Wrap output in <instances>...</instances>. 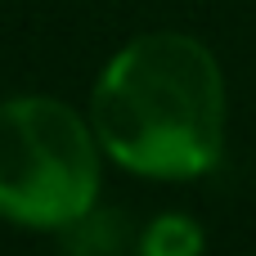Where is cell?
I'll list each match as a JSON object with an SVG mask.
<instances>
[{"label":"cell","mask_w":256,"mask_h":256,"mask_svg":"<svg viewBox=\"0 0 256 256\" xmlns=\"http://www.w3.org/2000/svg\"><path fill=\"white\" fill-rule=\"evenodd\" d=\"M99 135L58 99L0 104V216L32 230L76 225L99 194Z\"/></svg>","instance_id":"obj_2"},{"label":"cell","mask_w":256,"mask_h":256,"mask_svg":"<svg viewBox=\"0 0 256 256\" xmlns=\"http://www.w3.org/2000/svg\"><path fill=\"white\" fill-rule=\"evenodd\" d=\"M140 256H202V230L189 216H158L140 243Z\"/></svg>","instance_id":"obj_3"},{"label":"cell","mask_w":256,"mask_h":256,"mask_svg":"<svg viewBox=\"0 0 256 256\" xmlns=\"http://www.w3.org/2000/svg\"><path fill=\"white\" fill-rule=\"evenodd\" d=\"M99 144L130 171L189 180L220 162L225 81L216 54L184 32H148L112 54L90 99Z\"/></svg>","instance_id":"obj_1"}]
</instances>
